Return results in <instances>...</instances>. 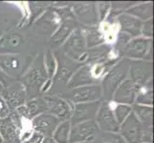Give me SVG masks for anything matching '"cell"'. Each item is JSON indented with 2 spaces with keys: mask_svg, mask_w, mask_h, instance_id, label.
<instances>
[{
  "mask_svg": "<svg viewBox=\"0 0 154 143\" xmlns=\"http://www.w3.org/2000/svg\"><path fill=\"white\" fill-rule=\"evenodd\" d=\"M24 39L17 33H10L0 37V55L18 54Z\"/></svg>",
  "mask_w": 154,
  "mask_h": 143,
  "instance_id": "44dd1931",
  "label": "cell"
},
{
  "mask_svg": "<svg viewBox=\"0 0 154 143\" xmlns=\"http://www.w3.org/2000/svg\"><path fill=\"white\" fill-rule=\"evenodd\" d=\"M71 9L76 19L82 21L87 27L96 26L98 22V13L96 3L94 2H76L71 4Z\"/></svg>",
  "mask_w": 154,
  "mask_h": 143,
  "instance_id": "e0dca14e",
  "label": "cell"
},
{
  "mask_svg": "<svg viewBox=\"0 0 154 143\" xmlns=\"http://www.w3.org/2000/svg\"><path fill=\"white\" fill-rule=\"evenodd\" d=\"M83 35H84V39H85L87 50L94 47L100 46L102 44H104V42H105L104 34L99 30L97 26L87 27L85 34H83Z\"/></svg>",
  "mask_w": 154,
  "mask_h": 143,
  "instance_id": "4316f807",
  "label": "cell"
},
{
  "mask_svg": "<svg viewBox=\"0 0 154 143\" xmlns=\"http://www.w3.org/2000/svg\"><path fill=\"white\" fill-rule=\"evenodd\" d=\"M0 95L6 101L11 112H14L17 108L24 105L26 101H27V97H28L24 86L18 80L14 83L9 82L4 87Z\"/></svg>",
  "mask_w": 154,
  "mask_h": 143,
  "instance_id": "9c48e42d",
  "label": "cell"
},
{
  "mask_svg": "<svg viewBox=\"0 0 154 143\" xmlns=\"http://www.w3.org/2000/svg\"><path fill=\"white\" fill-rule=\"evenodd\" d=\"M100 133V131L98 128L95 120L79 123L71 127L70 136H69V143L97 140Z\"/></svg>",
  "mask_w": 154,
  "mask_h": 143,
  "instance_id": "8fae6325",
  "label": "cell"
},
{
  "mask_svg": "<svg viewBox=\"0 0 154 143\" xmlns=\"http://www.w3.org/2000/svg\"><path fill=\"white\" fill-rule=\"evenodd\" d=\"M22 118L14 111L9 116L0 119V136L3 143H22Z\"/></svg>",
  "mask_w": 154,
  "mask_h": 143,
  "instance_id": "8992f818",
  "label": "cell"
},
{
  "mask_svg": "<svg viewBox=\"0 0 154 143\" xmlns=\"http://www.w3.org/2000/svg\"><path fill=\"white\" fill-rule=\"evenodd\" d=\"M30 57L19 54L0 55V71L9 78L20 79L33 61Z\"/></svg>",
  "mask_w": 154,
  "mask_h": 143,
  "instance_id": "3957f363",
  "label": "cell"
},
{
  "mask_svg": "<svg viewBox=\"0 0 154 143\" xmlns=\"http://www.w3.org/2000/svg\"><path fill=\"white\" fill-rule=\"evenodd\" d=\"M117 21H118V23L120 25L121 31H124V33L127 34L131 38L141 36L143 22L144 21L132 16L130 14H127L125 13H121L117 17Z\"/></svg>",
  "mask_w": 154,
  "mask_h": 143,
  "instance_id": "ffe728a7",
  "label": "cell"
},
{
  "mask_svg": "<svg viewBox=\"0 0 154 143\" xmlns=\"http://www.w3.org/2000/svg\"><path fill=\"white\" fill-rule=\"evenodd\" d=\"M141 87L127 77L115 91L112 100L117 104H125L132 106L135 101Z\"/></svg>",
  "mask_w": 154,
  "mask_h": 143,
  "instance_id": "9a60e30c",
  "label": "cell"
},
{
  "mask_svg": "<svg viewBox=\"0 0 154 143\" xmlns=\"http://www.w3.org/2000/svg\"><path fill=\"white\" fill-rule=\"evenodd\" d=\"M100 102H102V100L95 102L74 104L72 107V115L70 118L71 126L85 122V121L95 120Z\"/></svg>",
  "mask_w": 154,
  "mask_h": 143,
  "instance_id": "5bb4252c",
  "label": "cell"
},
{
  "mask_svg": "<svg viewBox=\"0 0 154 143\" xmlns=\"http://www.w3.org/2000/svg\"><path fill=\"white\" fill-rule=\"evenodd\" d=\"M44 101L47 106V113L56 116L60 121L70 120L72 115L73 105L58 95L53 94H42Z\"/></svg>",
  "mask_w": 154,
  "mask_h": 143,
  "instance_id": "ba28073f",
  "label": "cell"
},
{
  "mask_svg": "<svg viewBox=\"0 0 154 143\" xmlns=\"http://www.w3.org/2000/svg\"><path fill=\"white\" fill-rule=\"evenodd\" d=\"M53 4H54L53 2H29L30 17L28 23L32 24L35 20L39 18L40 15L43 14Z\"/></svg>",
  "mask_w": 154,
  "mask_h": 143,
  "instance_id": "f546056e",
  "label": "cell"
},
{
  "mask_svg": "<svg viewBox=\"0 0 154 143\" xmlns=\"http://www.w3.org/2000/svg\"><path fill=\"white\" fill-rule=\"evenodd\" d=\"M44 66H45V70H46L47 78H48V80H47V83L45 84L41 90V93H43V94L48 92L51 84L53 83V80H54V77L56 76L57 67V63L55 54L50 50L47 52V54L44 56Z\"/></svg>",
  "mask_w": 154,
  "mask_h": 143,
  "instance_id": "d4e9b609",
  "label": "cell"
},
{
  "mask_svg": "<svg viewBox=\"0 0 154 143\" xmlns=\"http://www.w3.org/2000/svg\"><path fill=\"white\" fill-rule=\"evenodd\" d=\"M15 112L21 118L32 120L40 114L47 112V106L42 95H38L36 97L27 100L24 105L15 110Z\"/></svg>",
  "mask_w": 154,
  "mask_h": 143,
  "instance_id": "d6986e66",
  "label": "cell"
},
{
  "mask_svg": "<svg viewBox=\"0 0 154 143\" xmlns=\"http://www.w3.org/2000/svg\"><path fill=\"white\" fill-rule=\"evenodd\" d=\"M77 20L76 19H67L61 21V23L57 29L53 33L51 36V44L56 47L62 46L74 31L77 29Z\"/></svg>",
  "mask_w": 154,
  "mask_h": 143,
  "instance_id": "7402d4cb",
  "label": "cell"
},
{
  "mask_svg": "<svg viewBox=\"0 0 154 143\" xmlns=\"http://www.w3.org/2000/svg\"><path fill=\"white\" fill-rule=\"evenodd\" d=\"M128 60H146L152 62V39L143 36L131 38L121 55Z\"/></svg>",
  "mask_w": 154,
  "mask_h": 143,
  "instance_id": "277c9868",
  "label": "cell"
},
{
  "mask_svg": "<svg viewBox=\"0 0 154 143\" xmlns=\"http://www.w3.org/2000/svg\"><path fill=\"white\" fill-rule=\"evenodd\" d=\"M0 143H3V140H2V137L0 136Z\"/></svg>",
  "mask_w": 154,
  "mask_h": 143,
  "instance_id": "f35d334b",
  "label": "cell"
},
{
  "mask_svg": "<svg viewBox=\"0 0 154 143\" xmlns=\"http://www.w3.org/2000/svg\"><path fill=\"white\" fill-rule=\"evenodd\" d=\"M100 82L93 76L91 64L83 62V65L79 66L71 76L67 82V87L69 90H71L82 86L100 85Z\"/></svg>",
  "mask_w": 154,
  "mask_h": 143,
  "instance_id": "ac0fdd59",
  "label": "cell"
},
{
  "mask_svg": "<svg viewBox=\"0 0 154 143\" xmlns=\"http://www.w3.org/2000/svg\"><path fill=\"white\" fill-rule=\"evenodd\" d=\"M63 54L67 58L74 61H84L86 57L87 48L82 31L77 28L69 35L66 41L62 44Z\"/></svg>",
  "mask_w": 154,
  "mask_h": 143,
  "instance_id": "5b68a950",
  "label": "cell"
},
{
  "mask_svg": "<svg viewBox=\"0 0 154 143\" xmlns=\"http://www.w3.org/2000/svg\"><path fill=\"white\" fill-rule=\"evenodd\" d=\"M111 50H112L111 46L105 43L97 47L91 48V49H88L84 63L95 64V63L103 62L106 59H108V58H110L109 55L111 52Z\"/></svg>",
  "mask_w": 154,
  "mask_h": 143,
  "instance_id": "603a6c76",
  "label": "cell"
},
{
  "mask_svg": "<svg viewBox=\"0 0 154 143\" xmlns=\"http://www.w3.org/2000/svg\"><path fill=\"white\" fill-rule=\"evenodd\" d=\"M128 78L140 87L152 80V62L146 60H129Z\"/></svg>",
  "mask_w": 154,
  "mask_h": 143,
  "instance_id": "4fadbf2b",
  "label": "cell"
},
{
  "mask_svg": "<svg viewBox=\"0 0 154 143\" xmlns=\"http://www.w3.org/2000/svg\"><path fill=\"white\" fill-rule=\"evenodd\" d=\"M63 98L72 105L100 101L103 99L102 87L100 85H89L74 88L63 94Z\"/></svg>",
  "mask_w": 154,
  "mask_h": 143,
  "instance_id": "52a82bcc",
  "label": "cell"
},
{
  "mask_svg": "<svg viewBox=\"0 0 154 143\" xmlns=\"http://www.w3.org/2000/svg\"><path fill=\"white\" fill-rule=\"evenodd\" d=\"M2 36V31H1V30H0V37Z\"/></svg>",
  "mask_w": 154,
  "mask_h": 143,
  "instance_id": "ab89813d",
  "label": "cell"
},
{
  "mask_svg": "<svg viewBox=\"0 0 154 143\" xmlns=\"http://www.w3.org/2000/svg\"><path fill=\"white\" fill-rule=\"evenodd\" d=\"M8 79H10L7 76H5L4 73L0 71V83L1 84H3L4 86H6L7 84L9 83V81H8Z\"/></svg>",
  "mask_w": 154,
  "mask_h": 143,
  "instance_id": "8d00e7d4",
  "label": "cell"
},
{
  "mask_svg": "<svg viewBox=\"0 0 154 143\" xmlns=\"http://www.w3.org/2000/svg\"><path fill=\"white\" fill-rule=\"evenodd\" d=\"M95 122L102 133H119L120 124L117 122L108 101L102 99Z\"/></svg>",
  "mask_w": 154,
  "mask_h": 143,
  "instance_id": "30bf717a",
  "label": "cell"
},
{
  "mask_svg": "<svg viewBox=\"0 0 154 143\" xmlns=\"http://www.w3.org/2000/svg\"><path fill=\"white\" fill-rule=\"evenodd\" d=\"M129 60L126 58H121L116 64L110 69L107 73L100 81V87L103 91V100L110 102L112 97L122 82L128 77Z\"/></svg>",
  "mask_w": 154,
  "mask_h": 143,
  "instance_id": "7a4b0ae2",
  "label": "cell"
},
{
  "mask_svg": "<svg viewBox=\"0 0 154 143\" xmlns=\"http://www.w3.org/2000/svg\"><path fill=\"white\" fill-rule=\"evenodd\" d=\"M125 13L130 14L142 21H146L152 18L153 15V3L152 2H142L139 4L131 5L127 8Z\"/></svg>",
  "mask_w": 154,
  "mask_h": 143,
  "instance_id": "cb8c5ba5",
  "label": "cell"
},
{
  "mask_svg": "<svg viewBox=\"0 0 154 143\" xmlns=\"http://www.w3.org/2000/svg\"><path fill=\"white\" fill-rule=\"evenodd\" d=\"M34 132L39 134L45 139H52L53 133L61 121L49 113H43L31 120Z\"/></svg>",
  "mask_w": 154,
  "mask_h": 143,
  "instance_id": "2e32d148",
  "label": "cell"
},
{
  "mask_svg": "<svg viewBox=\"0 0 154 143\" xmlns=\"http://www.w3.org/2000/svg\"><path fill=\"white\" fill-rule=\"evenodd\" d=\"M51 143H56V142H54V141H52V142H51Z\"/></svg>",
  "mask_w": 154,
  "mask_h": 143,
  "instance_id": "60d3db41",
  "label": "cell"
},
{
  "mask_svg": "<svg viewBox=\"0 0 154 143\" xmlns=\"http://www.w3.org/2000/svg\"><path fill=\"white\" fill-rule=\"evenodd\" d=\"M136 104L152 106L153 105V89H152V80L147 82L145 86L141 87L138 95L136 97Z\"/></svg>",
  "mask_w": 154,
  "mask_h": 143,
  "instance_id": "f1b7e54d",
  "label": "cell"
},
{
  "mask_svg": "<svg viewBox=\"0 0 154 143\" xmlns=\"http://www.w3.org/2000/svg\"><path fill=\"white\" fill-rule=\"evenodd\" d=\"M141 35H143V37H145V38L152 39V36H153V19L152 18L143 22Z\"/></svg>",
  "mask_w": 154,
  "mask_h": 143,
  "instance_id": "836d02e7",
  "label": "cell"
},
{
  "mask_svg": "<svg viewBox=\"0 0 154 143\" xmlns=\"http://www.w3.org/2000/svg\"><path fill=\"white\" fill-rule=\"evenodd\" d=\"M79 143H99L98 140H94V141H86V142H79ZM102 143V142H100Z\"/></svg>",
  "mask_w": 154,
  "mask_h": 143,
  "instance_id": "74e56055",
  "label": "cell"
},
{
  "mask_svg": "<svg viewBox=\"0 0 154 143\" xmlns=\"http://www.w3.org/2000/svg\"><path fill=\"white\" fill-rule=\"evenodd\" d=\"M47 73L44 66V56L38 55L33 59L29 69L18 80L24 86L27 94L34 97H38L42 88L47 83Z\"/></svg>",
  "mask_w": 154,
  "mask_h": 143,
  "instance_id": "6da1fadb",
  "label": "cell"
},
{
  "mask_svg": "<svg viewBox=\"0 0 154 143\" xmlns=\"http://www.w3.org/2000/svg\"><path fill=\"white\" fill-rule=\"evenodd\" d=\"M119 134L126 143H143V125L133 112L120 125Z\"/></svg>",
  "mask_w": 154,
  "mask_h": 143,
  "instance_id": "7c38bea8",
  "label": "cell"
},
{
  "mask_svg": "<svg viewBox=\"0 0 154 143\" xmlns=\"http://www.w3.org/2000/svg\"><path fill=\"white\" fill-rule=\"evenodd\" d=\"M131 37L130 36L124 33V31H119V34H118V37H117V40H116V44H115V48H116V50L117 52H119V56L121 57V55H122V52H123L124 49L125 48V46L128 44V42L130 41Z\"/></svg>",
  "mask_w": 154,
  "mask_h": 143,
  "instance_id": "1f68e13d",
  "label": "cell"
},
{
  "mask_svg": "<svg viewBox=\"0 0 154 143\" xmlns=\"http://www.w3.org/2000/svg\"><path fill=\"white\" fill-rule=\"evenodd\" d=\"M98 4H99L98 5V13H99L98 18H100V21H103L110 12L111 3L110 2H100Z\"/></svg>",
  "mask_w": 154,
  "mask_h": 143,
  "instance_id": "e575fe53",
  "label": "cell"
},
{
  "mask_svg": "<svg viewBox=\"0 0 154 143\" xmlns=\"http://www.w3.org/2000/svg\"><path fill=\"white\" fill-rule=\"evenodd\" d=\"M132 112L137 116V118L140 120V122L144 127L152 126L153 120V107L152 106L141 105L134 103L131 106Z\"/></svg>",
  "mask_w": 154,
  "mask_h": 143,
  "instance_id": "484cf974",
  "label": "cell"
},
{
  "mask_svg": "<svg viewBox=\"0 0 154 143\" xmlns=\"http://www.w3.org/2000/svg\"><path fill=\"white\" fill-rule=\"evenodd\" d=\"M70 120L61 121L53 133L52 139L56 143H69V136L71 130Z\"/></svg>",
  "mask_w": 154,
  "mask_h": 143,
  "instance_id": "83f0119b",
  "label": "cell"
},
{
  "mask_svg": "<svg viewBox=\"0 0 154 143\" xmlns=\"http://www.w3.org/2000/svg\"><path fill=\"white\" fill-rule=\"evenodd\" d=\"M132 112V107L130 105L125 104H117L113 110L114 116L120 125L125 121V119L130 115Z\"/></svg>",
  "mask_w": 154,
  "mask_h": 143,
  "instance_id": "4dcf8cb0",
  "label": "cell"
},
{
  "mask_svg": "<svg viewBox=\"0 0 154 143\" xmlns=\"http://www.w3.org/2000/svg\"><path fill=\"white\" fill-rule=\"evenodd\" d=\"M100 139L102 143H126L119 133H103Z\"/></svg>",
  "mask_w": 154,
  "mask_h": 143,
  "instance_id": "d6a6232c",
  "label": "cell"
},
{
  "mask_svg": "<svg viewBox=\"0 0 154 143\" xmlns=\"http://www.w3.org/2000/svg\"><path fill=\"white\" fill-rule=\"evenodd\" d=\"M12 113L9 108V106L7 105L6 101L4 100V98L0 95V119H3L5 118L10 115V114Z\"/></svg>",
  "mask_w": 154,
  "mask_h": 143,
  "instance_id": "d590c367",
  "label": "cell"
}]
</instances>
